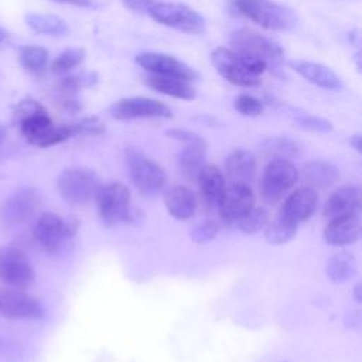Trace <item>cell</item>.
Wrapping results in <instances>:
<instances>
[{
  "label": "cell",
  "mask_w": 362,
  "mask_h": 362,
  "mask_svg": "<svg viewBox=\"0 0 362 362\" xmlns=\"http://www.w3.org/2000/svg\"><path fill=\"white\" fill-rule=\"evenodd\" d=\"M14 122L18 124L24 139L37 147L45 148L66 141L74 137L72 126L54 124L47 110L35 100H23L16 112Z\"/></svg>",
  "instance_id": "cell-1"
},
{
  "label": "cell",
  "mask_w": 362,
  "mask_h": 362,
  "mask_svg": "<svg viewBox=\"0 0 362 362\" xmlns=\"http://www.w3.org/2000/svg\"><path fill=\"white\" fill-rule=\"evenodd\" d=\"M230 49L259 76L269 66H279L284 55L283 49L274 41L249 28H239L232 33Z\"/></svg>",
  "instance_id": "cell-2"
},
{
  "label": "cell",
  "mask_w": 362,
  "mask_h": 362,
  "mask_svg": "<svg viewBox=\"0 0 362 362\" xmlns=\"http://www.w3.org/2000/svg\"><path fill=\"white\" fill-rule=\"evenodd\" d=\"M235 10L272 31H286L296 25V16L290 8L272 0H232Z\"/></svg>",
  "instance_id": "cell-3"
},
{
  "label": "cell",
  "mask_w": 362,
  "mask_h": 362,
  "mask_svg": "<svg viewBox=\"0 0 362 362\" xmlns=\"http://www.w3.org/2000/svg\"><path fill=\"white\" fill-rule=\"evenodd\" d=\"M100 222L110 228L122 221H134V211L130 206V191L122 182H106L99 185L95 194Z\"/></svg>",
  "instance_id": "cell-4"
},
{
  "label": "cell",
  "mask_w": 362,
  "mask_h": 362,
  "mask_svg": "<svg viewBox=\"0 0 362 362\" xmlns=\"http://www.w3.org/2000/svg\"><path fill=\"white\" fill-rule=\"evenodd\" d=\"M126 163L133 185L146 198L157 197L165 185V171L160 164L136 148L126 150Z\"/></svg>",
  "instance_id": "cell-5"
},
{
  "label": "cell",
  "mask_w": 362,
  "mask_h": 362,
  "mask_svg": "<svg viewBox=\"0 0 362 362\" xmlns=\"http://www.w3.org/2000/svg\"><path fill=\"white\" fill-rule=\"evenodd\" d=\"M99 188L98 175L86 167H68L57 178V189L71 205H85Z\"/></svg>",
  "instance_id": "cell-6"
},
{
  "label": "cell",
  "mask_w": 362,
  "mask_h": 362,
  "mask_svg": "<svg viewBox=\"0 0 362 362\" xmlns=\"http://www.w3.org/2000/svg\"><path fill=\"white\" fill-rule=\"evenodd\" d=\"M147 13L156 23L187 34H199L205 30L204 17L182 3L156 1Z\"/></svg>",
  "instance_id": "cell-7"
},
{
  "label": "cell",
  "mask_w": 362,
  "mask_h": 362,
  "mask_svg": "<svg viewBox=\"0 0 362 362\" xmlns=\"http://www.w3.org/2000/svg\"><path fill=\"white\" fill-rule=\"evenodd\" d=\"M298 181V171L288 158L272 160L262 175L260 192L266 202H277Z\"/></svg>",
  "instance_id": "cell-8"
},
{
  "label": "cell",
  "mask_w": 362,
  "mask_h": 362,
  "mask_svg": "<svg viewBox=\"0 0 362 362\" xmlns=\"http://www.w3.org/2000/svg\"><path fill=\"white\" fill-rule=\"evenodd\" d=\"M41 206V197L33 187H20L0 204V222L6 226L20 225L34 216Z\"/></svg>",
  "instance_id": "cell-9"
},
{
  "label": "cell",
  "mask_w": 362,
  "mask_h": 362,
  "mask_svg": "<svg viewBox=\"0 0 362 362\" xmlns=\"http://www.w3.org/2000/svg\"><path fill=\"white\" fill-rule=\"evenodd\" d=\"M109 115L116 120H134V119H168L173 116L171 109L151 98L132 96L115 102L109 107Z\"/></svg>",
  "instance_id": "cell-10"
},
{
  "label": "cell",
  "mask_w": 362,
  "mask_h": 362,
  "mask_svg": "<svg viewBox=\"0 0 362 362\" xmlns=\"http://www.w3.org/2000/svg\"><path fill=\"white\" fill-rule=\"evenodd\" d=\"M211 61L219 75L233 85L252 88L260 83V76L253 74L245 61L230 48L219 47L214 49Z\"/></svg>",
  "instance_id": "cell-11"
},
{
  "label": "cell",
  "mask_w": 362,
  "mask_h": 362,
  "mask_svg": "<svg viewBox=\"0 0 362 362\" xmlns=\"http://www.w3.org/2000/svg\"><path fill=\"white\" fill-rule=\"evenodd\" d=\"M35 279L24 252L14 246H0V280L14 288H25Z\"/></svg>",
  "instance_id": "cell-12"
},
{
  "label": "cell",
  "mask_w": 362,
  "mask_h": 362,
  "mask_svg": "<svg viewBox=\"0 0 362 362\" xmlns=\"http://www.w3.org/2000/svg\"><path fill=\"white\" fill-rule=\"evenodd\" d=\"M0 313L10 320H40L45 315L41 301L23 288H0Z\"/></svg>",
  "instance_id": "cell-13"
},
{
  "label": "cell",
  "mask_w": 362,
  "mask_h": 362,
  "mask_svg": "<svg viewBox=\"0 0 362 362\" xmlns=\"http://www.w3.org/2000/svg\"><path fill=\"white\" fill-rule=\"evenodd\" d=\"M136 62L154 75L177 76L189 82L198 78V72L194 68L163 52H141L136 57Z\"/></svg>",
  "instance_id": "cell-14"
},
{
  "label": "cell",
  "mask_w": 362,
  "mask_h": 362,
  "mask_svg": "<svg viewBox=\"0 0 362 362\" xmlns=\"http://www.w3.org/2000/svg\"><path fill=\"white\" fill-rule=\"evenodd\" d=\"M255 195L249 184L230 182L219 199L218 208L221 218L228 223H235L242 215L253 208Z\"/></svg>",
  "instance_id": "cell-15"
},
{
  "label": "cell",
  "mask_w": 362,
  "mask_h": 362,
  "mask_svg": "<svg viewBox=\"0 0 362 362\" xmlns=\"http://www.w3.org/2000/svg\"><path fill=\"white\" fill-rule=\"evenodd\" d=\"M33 236L44 250L55 253L66 239L64 219L54 212L41 214L33 225Z\"/></svg>",
  "instance_id": "cell-16"
},
{
  "label": "cell",
  "mask_w": 362,
  "mask_h": 362,
  "mask_svg": "<svg viewBox=\"0 0 362 362\" xmlns=\"http://www.w3.org/2000/svg\"><path fill=\"white\" fill-rule=\"evenodd\" d=\"M318 205L317 189L311 187H301L294 189L284 201L279 214L288 218L290 221L300 223L311 218Z\"/></svg>",
  "instance_id": "cell-17"
},
{
  "label": "cell",
  "mask_w": 362,
  "mask_h": 362,
  "mask_svg": "<svg viewBox=\"0 0 362 362\" xmlns=\"http://www.w3.org/2000/svg\"><path fill=\"white\" fill-rule=\"evenodd\" d=\"M361 238V221L358 214L329 219L324 228V240L332 246H346Z\"/></svg>",
  "instance_id": "cell-18"
},
{
  "label": "cell",
  "mask_w": 362,
  "mask_h": 362,
  "mask_svg": "<svg viewBox=\"0 0 362 362\" xmlns=\"http://www.w3.org/2000/svg\"><path fill=\"white\" fill-rule=\"evenodd\" d=\"M361 208V191L356 185H342L335 189L324 204L322 215L327 221L358 214Z\"/></svg>",
  "instance_id": "cell-19"
},
{
  "label": "cell",
  "mask_w": 362,
  "mask_h": 362,
  "mask_svg": "<svg viewBox=\"0 0 362 362\" xmlns=\"http://www.w3.org/2000/svg\"><path fill=\"white\" fill-rule=\"evenodd\" d=\"M290 66L304 79H307L308 82L320 88L329 89V90H339L342 88V82L339 76L332 69H329L322 64L304 61V59H293L290 61Z\"/></svg>",
  "instance_id": "cell-20"
},
{
  "label": "cell",
  "mask_w": 362,
  "mask_h": 362,
  "mask_svg": "<svg viewBox=\"0 0 362 362\" xmlns=\"http://www.w3.org/2000/svg\"><path fill=\"white\" fill-rule=\"evenodd\" d=\"M164 204L167 208V212L180 221L189 219L195 214L197 201L194 192L180 184L171 185L165 194H164Z\"/></svg>",
  "instance_id": "cell-21"
},
{
  "label": "cell",
  "mask_w": 362,
  "mask_h": 362,
  "mask_svg": "<svg viewBox=\"0 0 362 362\" xmlns=\"http://www.w3.org/2000/svg\"><path fill=\"white\" fill-rule=\"evenodd\" d=\"M206 153V143L199 136L197 140L184 143V147L180 150L177 156V165L178 171L184 175L187 180L197 178L199 170L204 165Z\"/></svg>",
  "instance_id": "cell-22"
},
{
  "label": "cell",
  "mask_w": 362,
  "mask_h": 362,
  "mask_svg": "<svg viewBox=\"0 0 362 362\" xmlns=\"http://www.w3.org/2000/svg\"><path fill=\"white\" fill-rule=\"evenodd\" d=\"M199 194L206 205L218 206L219 199L225 191V177L215 165H202L197 175Z\"/></svg>",
  "instance_id": "cell-23"
},
{
  "label": "cell",
  "mask_w": 362,
  "mask_h": 362,
  "mask_svg": "<svg viewBox=\"0 0 362 362\" xmlns=\"http://www.w3.org/2000/svg\"><path fill=\"white\" fill-rule=\"evenodd\" d=\"M225 173L230 182H249L256 173L255 156L243 148L230 151L225 160Z\"/></svg>",
  "instance_id": "cell-24"
},
{
  "label": "cell",
  "mask_w": 362,
  "mask_h": 362,
  "mask_svg": "<svg viewBox=\"0 0 362 362\" xmlns=\"http://www.w3.org/2000/svg\"><path fill=\"white\" fill-rule=\"evenodd\" d=\"M146 83L151 89L177 99L192 100L197 95L195 88L189 83V81H185L177 76H163V75L151 74L150 76L146 78Z\"/></svg>",
  "instance_id": "cell-25"
},
{
  "label": "cell",
  "mask_w": 362,
  "mask_h": 362,
  "mask_svg": "<svg viewBox=\"0 0 362 362\" xmlns=\"http://www.w3.org/2000/svg\"><path fill=\"white\" fill-rule=\"evenodd\" d=\"M303 175L308 187L314 189L327 188L338 181L339 170L332 163L324 160H313L304 165Z\"/></svg>",
  "instance_id": "cell-26"
},
{
  "label": "cell",
  "mask_w": 362,
  "mask_h": 362,
  "mask_svg": "<svg viewBox=\"0 0 362 362\" xmlns=\"http://www.w3.org/2000/svg\"><path fill=\"white\" fill-rule=\"evenodd\" d=\"M27 25L38 34L52 35V37H64L69 33L68 24L55 14H44V13H28L25 14Z\"/></svg>",
  "instance_id": "cell-27"
},
{
  "label": "cell",
  "mask_w": 362,
  "mask_h": 362,
  "mask_svg": "<svg viewBox=\"0 0 362 362\" xmlns=\"http://www.w3.org/2000/svg\"><path fill=\"white\" fill-rule=\"evenodd\" d=\"M329 280L339 283L352 279L356 274V259L349 252H339L331 256L325 266Z\"/></svg>",
  "instance_id": "cell-28"
},
{
  "label": "cell",
  "mask_w": 362,
  "mask_h": 362,
  "mask_svg": "<svg viewBox=\"0 0 362 362\" xmlns=\"http://www.w3.org/2000/svg\"><path fill=\"white\" fill-rule=\"evenodd\" d=\"M262 151L266 156H272L274 158H288L298 156L301 151V146L297 140L286 137V136H273L262 143Z\"/></svg>",
  "instance_id": "cell-29"
},
{
  "label": "cell",
  "mask_w": 362,
  "mask_h": 362,
  "mask_svg": "<svg viewBox=\"0 0 362 362\" xmlns=\"http://www.w3.org/2000/svg\"><path fill=\"white\" fill-rule=\"evenodd\" d=\"M297 228L298 223L290 221L281 214H277V216L266 228L264 238L272 245H283L296 236Z\"/></svg>",
  "instance_id": "cell-30"
},
{
  "label": "cell",
  "mask_w": 362,
  "mask_h": 362,
  "mask_svg": "<svg viewBox=\"0 0 362 362\" xmlns=\"http://www.w3.org/2000/svg\"><path fill=\"white\" fill-rule=\"evenodd\" d=\"M18 61L27 71L40 72L47 66L48 51L40 45H24L18 51Z\"/></svg>",
  "instance_id": "cell-31"
},
{
  "label": "cell",
  "mask_w": 362,
  "mask_h": 362,
  "mask_svg": "<svg viewBox=\"0 0 362 362\" xmlns=\"http://www.w3.org/2000/svg\"><path fill=\"white\" fill-rule=\"evenodd\" d=\"M85 59V49L79 47H71L64 49L58 57L51 62V72L55 75H64L71 69L76 68Z\"/></svg>",
  "instance_id": "cell-32"
},
{
  "label": "cell",
  "mask_w": 362,
  "mask_h": 362,
  "mask_svg": "<svg viewBox=\"0 0 362 362\" xmlns=\"http://www.w3.org/2000/svg\"><path fill=\"white\" fill-rule=\"evenodd\" d=\"M269 223V214L264 208H250L245 215H242L235 225L243 232V233H256L262 229H264Z\"/></svg>",
  "instance_id": "cell-33"
},
{
  "label": "cell",
  "mask_w": 362,
  "mask_h": 362,
  "mask_svg": "<svg viewBox=\"0 0 362 362\" xmlns=\"http://www.w3.org/2000/svg\"><path fill=\"white\" fill-rule=\"evenodd\" d=\"M96 81H98V76L95 72H82V74L68 75L62 78L59 82V88L65 93H74L81 88H88L95 85Z\"/></svg>",
  "instance_id": "cell-34"
},
{
  "label": "cell",
  "mask_w": 362,
  "mask_h": 362,
  "mask_svg": "<svg viewBox=\"0 0 362 362\" xmlns=\"http://www.w3.org/2000/svg\"><path fill=\"white\" fill-rule=\"evenodd\" d=\"M235 109L245 116H259L264 110V103L252 95L242 93L235 99Z\"/></svg>",
  "instance_id": "cell-35"
},
{
  "label": "cell",
  "mask_w": 362,
  "mask_h": 362,
  "mask_svg": "<svg viewBox=\"0 0 362 362\" xmlns=\"http://www.w3.org/2000/svg\"><path fill=\"white\" fill-rule=\"evenodd\" d=\"M74 136H98L105 132V124L96 117H83L76 123H71Z\"/></svg>",
  "instance_id": "cell-36"
},
{
  "label": "cell",
  "mask_w": 362,
  "mask_h": 362,
  "mask_svg": "<svg viewBox=\"0 0 362 362\" xmlns=\"http://www.w3.org/2000/svg\"><path fill=\"white\" fill-rule=\"evenodd\" d=\"M296 123H297L298 127H301V129H304V130H310V132L328 133V132L332 130L331 122H328L327 119L318 117V116H313V115L297 116V117H296Z\"/></svg>",
  "instance_id": "cell-37"
},
{
  "label": "cell",
  "mask_w": 362,
  "mask_h": 362,
  "mask_svg": "<svg viewBox=\"0 0 362 362\" xmlns=\"http://www.w3.org/2000/svg\"><path fill=\"white\" fill-rule=\"evenodd\" d=\"M219 232V226L214 221H204L191 229V239L195 243H206L212 240Z\"/></svg>",
  "instance_id": "cell-38"
},
{
  "label": "cell",
  "mask_w": 362,
  "mask_h": 362,
  "mask_svg": "<svg viewBox=\"0 0 362 362\" xmlns=\"http://www.w3.org/2000/svg\"><path fill=\"white\" fill-rule=\"evenodd\" d=\"M167 136H170L171 139H175L178 141H182V143H188V141L197 140L199 137L197 133L185 130V129H170V130H167Z\"/></svg>",
  "instance_id": "cell-39"
},
{
  "label": "cell",
  "mask_w": 362,
  "mask_h": 362,
  "mask_svg": "<svg viewBox=\"0 0 362 362\" xmlns=\"http://www.w3.org/2000/svg\"><path fill=\"white\" fill-rule=\"evenodd\" d=\"M120 1L129 10L137 11V13L148 11V8L156 3V0H120Z\"/></svg>",
  "instance_id": "cell-40"
},
{
  "label": "cell",
  "mask_w": 362,
  "mask_h": 362,
  "mask_svg": "<svg viewBox=\"0 0 362 362\" xmlns=\"http://www.w3.org/2000/svg\"><path fill=\"white\" fill-rule=\"evenodd\" d=\"M79 219L76 216H68L66 219H64V226H65V235H66V239L69 238H74L79 229Z\"/></svg>",
  "instance_id": "cell-41"
},
{
  "label": "cell",
  "mask_w": 362,
  "mask_h": 362,
  "mask_svg": "<svg viewBox=\"0 0 362 362\" xmlns=\"http://www.w3.org/2000/svg\"><path fill=\"white\" fill-rule=\"evenodd\" d=\"M59 1L75 4V6H81V7H88V6L92 4V0H59Z\"/></svg>",
  "instance_id": "cell-42"
},
{
  "label": "cell",
  "mask_w": 362,
  "mask_h": 362,
  "mask_svg": "<svg viewBox=\"0 0 362 362\" xmlns=\"http://www.w3.org/2000/svg\"><path fill=\"white\" fill-rule=\"evenodd\" d=\"M349 144L356 150V151H361V136L359 134H355L349 139Z\"/></svg>",
  "instance_id": "cell-43"
},
{
  "label": "cell",
  "mask_w": 362,
  "mask_h": 362,
  "mask_svg": "<svg viewBox=\"0 0 362 362\" xmlns=\"http://www.w3.org/2000/svg\"><path fill=\"white\" fill-rule=\"evenodd\" d=\"M362 284L361 283H356L355 284V287H354V298H355V301H358V303H361V300H362Z\"/></svg>",
  "instance_id": "cell-44"
},
{
  "label": "cell",
  "mask_w": 362,
  "mask_h": 362,
  "mask_svg": "<svg viewBox=\"0 0 362 362\" xmlns=\"http://www.w3.org/2000/svg\"><path fill=\"white\" fill-rule=\"evenodd\" d=\"M6 137H7V129H6V126L0 124V146L4 143Z\"/></svg>",
  "instance_id": "cell-45"
},
{
  "label": "cell",
  "mask_w": 362,
  "mask_h": 362,
  "mask_svg": "<svg viewBox=\"0 0 362 362\" xmlns=\"http://www.w3.org/2000/svg\"><path fill=\"white\" fill-rule=\"evenodd\" d=\"M6 37H7V33H6L3 28H0V42H1Z\"/></svg>",
  "instance_id": "cell-46"
},
{
  "label": "cell",
  "mask_w": 362,
  "mask_h": 362,
  "mask_svg": "<svg viewBox=\"0 0 362 362\" xmlns=\"http://www.w3.org/2000/svg\"><path fill=\"white\" fill-rule=\"evenodd\" d=\"M284 362H288V361H284Z\"/></svg>",
  "instance_id": "cell-47"
}]
</instances>
